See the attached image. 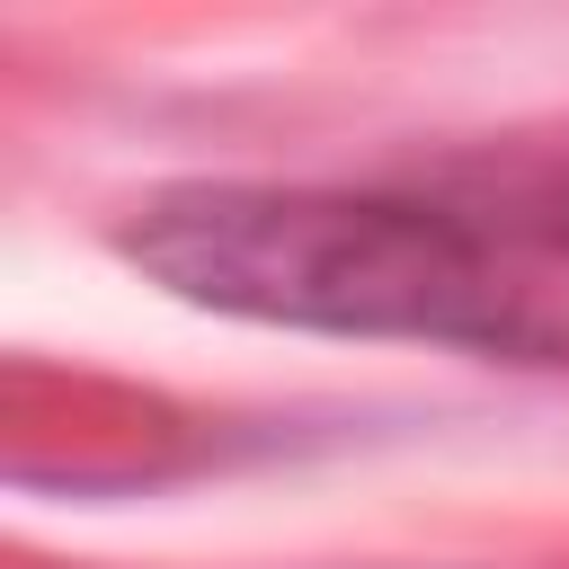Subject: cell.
Returning a JSON list of instances; mask_svg holds the SVG:
<instances>
[{
    "mask_svg": "<svg viewBox=\"0 0 569 569\" xmlns=\"http://www.w3.org/2000/svg\"><path fill=\"white\" fill-rule=\"evenodd\" d=\"M124 249L187 302L365 338H542L533 284L445 204L347 187H187L160 196Z\"/></svg>",
    "mask_w": 569,
    "mask_h": 569,
    "instance_id": "1",
    "label": "cell"
}]
</instances>
